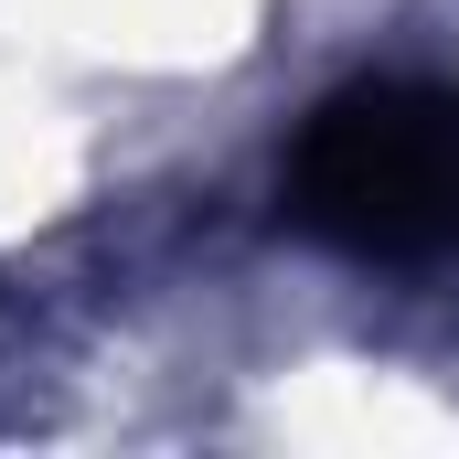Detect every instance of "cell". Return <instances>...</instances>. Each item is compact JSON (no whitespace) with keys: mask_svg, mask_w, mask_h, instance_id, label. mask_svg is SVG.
<instances>
[{"mask_svg":"<svg viewBox=\"0 0 459 459\" xmlns=\"http://www.w3.org/2000/svg\"><path fill=\"white\" fill-rule=\"evenodd\" d=\"M278 214L363 267H459V86L374 75L321 97L278 160Z\"/></svg>","mask_w":459,"mask_h":459,"instance_id":"cell-1","label":"cell"}]
</instances>
